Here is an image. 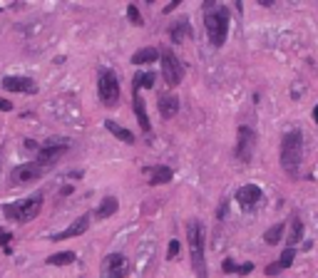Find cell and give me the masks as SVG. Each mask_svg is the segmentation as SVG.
I'll return each instance as SVG.
<instances>
[{
    "label": "cell",
    "mask_w": 318,
    "mask_h": 278,
    "mask_svg": "<svg viewBox=\"0 0 318 278\" xmlns=\"http://www.w3.org/2000/svg\"><path fill=\"white\" fill-rule=\"evenodd\" d=\"M204 28L209 35V42L214 47H221L229 35V10L224 5H216L214 0L204 3Z\"/></svg>",
    "instance_id": "6da1fadb"
},
{
    "label": "cell",
    "mask_w": 318,
    "mask_h": 278,
    "mask_svg": "<svg viewBox=\"0 0 318 278\" xmlns=\"http://www.w3.org/2000/svg\"><path fill=\"white\" fill-rule=\"evenodd\" d=\"M303 159V134L298 129H293L289 134H284L281 139V166L289 177H298V166Z\"/></svg>",
    "instance_id": "7a4b0ae2"
},
{
    "label": "cell",
    "mask_w": 318,
    "mask_h": 278,
    "mask_svg": "<svg viewBox=\"0 0 318 278\" xmlns=\"http://www.w3.org/2000/svg\"><path fill=\"white\" fill-rule=\"evenodd\" d=\"M204 224L202 221H189L187 224V241H189V256L197 278H206V261H204Z\"/></svg>",
    "instance_id": "3957f363"
},
{
    "label": "cell",
    "mask_w": 318,
    "mask_h": 278,
    "mask_svg": "<svg viewBox=\"0 0 318 278\" xmlns=\"http://www.w3.org/2000/svg\"><path fill=\"white\" fill-rule=\"evenodd\" d=\"M40 209H42V196H40V194H35V196H30V199H25V201L8 204L3 211H5V216H8V218L25 224V221H32V218L37 216V214H40Z\"/></svg>",
    "instance_id": "277c9868"
},
{
    "label": "cell",
    "mask_w": 318,
    "mask_h": 278,
    "mask_svg": "<svg viewBox=\"0 0 318 278\" xmlns=\"http://www.w3.org/2000/svg\"><path fill=\"white\" fill-rule=\"evenodd\" d=\"M97 94L102 99V104L107 107H115L122 97V87H119V80L112 70H100L97 75Z\"/></svg>",
    "instance_id": "5b68a950"
},
{
    "label": "cell",
    "mask_w": 318,
    "mask_h": 278,
    "mask_svg": "<svg viewBox=\"0 0 318 278\" xmlns=\"http://www.w3.org/2000/svg\"><path fill=\"white\" fill-rule=\"evenodd\" d=\"M162 77H164V82L169 87H176L181 82V77H184V65L176 60V55L172 50L162 52Z\"/></svg>",
    "instance_id": "8992f818"
},
{
    "label": "cell",
    "mask_w": 318,
    "mask_h": 278,
    "mask_svg": "<svg viewBox=\"0 0 318 278\" xmlns=\"http://www.w3.org/2000/svg\"><path fill=\"white\" fill-rule=\"evenodd\" d=\"M256 149V132L251 127H239L236 132V156L239 161H251Z\"/></svg>",
    "instance_id": "52a82bcc"
},
{
    "label": "cell",
    "mask_w": 318,
    "mask_h": 278,
    "mask_svg": "<svg viewBox=\"0 0 318 278\" xmlns=\"http://www.w3.org/2000/svg\"><path fill=\"white\" fill-rule=\"evenodd\" d=\"M67 147H70V142L67 139H53V142H48V144H42L40 147V152H37V164L40 166H45V169H50L55 161H60V156L67 152Z\"/></svg>",
    "instance_id": "ba28073f"
},
{
    "label": "cell",
    "mask_w": 318,
    "mask_h": 278,
    "mask_svg": "<svg viewBox=\"0 0 318 278\" xmlns=\"http://www.w3.org/2000/svg\"><path fill=\"white\" fill-rule=\"evenodd\" d=\"M45 172H48V169L40 166L37 161H32V164H23V166H15V169L10 172V184H30V182H37Z\"/></svg>",
    "instance_id": "9c48e42d"
},
{
    "label": "cell",
    "mask_w": 318,
    "mask_h": 278,
    "mask_svg": "<svg viewBox=\"0 0 318 278\" xmlns=\"http://www.w3.org/2000/svg\"><path fill=\"white\" fill-rule=\"evenodd\" d=\"M102 278H124L127 276V258L122 253H110L105 256L102 266H100Z\"/></svg>",
    "instance_id": "30bf717a"
},
{
    "label": "cell",
    "mask_w": 318,
    "mask_h": 278,
    "mask_svg": "<svg viewBox=\"0 0 318 278\" xmlns=\"http://www.w3.org/2000/svg\"><path fill=\"white\" fill-rule=\"evenodd\" d=\"M263 199V194H261V189L256 184H244L236 189V201L241 204V209H256L259 206V201Z\"/></svg>",
    "instance_id": "8fae6325"
},
{
    "label": "cell",
    "mask_w": 318,
    "mask_h": 278,
    "mask_svg": "<svg viewBox=\"0 0 318 278\" xmlns=\"http://www.w3.org/2000/svg\"><path fill=\"white\" fill-rule=\"evenodd\" d=\"M87 226H89V216L87 214H82L80 218H75L65 231H60V234H55L53 236V241H62V239H75V236H80V234H85Z\"/></svg>",
    "instance_id": "7c38bea8"
},
{
    "label": "cell",
    "mask_w": 318,
    "mask_h": 278,
    "mask_svg": "<svg viewBox=\"0 0 318 278\" xmlns=\"http://www.w3.org/2000/svg\"><path fill=\"white\" fill-rule=\"evenodd\" d=\"M3 87L10 90V92H30V94L37 90L30 77H5V80H3Z\"/></svg>",
    "instance_id": "4fadbf2b"
},
{
    "label": "cell",
    "mask_w": 318,
    "mask_h": 278,
    "mask_svg": "<svg viewBox=\"0 0 318 278\" xmlns=\"http://www.w3.org/2000/svg\"><path fill=\"white\" fill-rule=\"evenodd\" d=\"M176 112H179V99L174 94H162L159 97V115L164 120H172Z\"/></svg>",
    "instance_id": "5bb4252c"
},
{
    "label": "cell",
    "mask_w": 318,
    "mask_h": 278,
    "mask_svg": "<svg viewBox=\"0 0 318 278\" xmlns=\"http://www.w3.org/2000/svg\"><path fill=\"white\" fill-rule=\"evenodd\" d=\"M149 172V184L159 186V184H169L174 177V172L169 166H154V169H147Z\"/></svg>",
    "instance_id": "9a60e30c"
},
{
    "label": "cell",
    "mask_w": 318,
    "mask_h": 278,
    "mask_svg": "<svg viewBox=\"0 0 318 278\" xmlns=\"http://www.w3.org/2000/svg\"><path fill=\"white\" fill-rule=\"evenodd\" d=\"M303 241V221L298 216L291 218V226H289V248H296V244H301Z\"/></svg>",
    "instance_id": "2e32d148"
},
{
    "label": "cell",
    "mask_w": 318,
    "mask_h": 278,
    "mask_svg": "<svg viewBox=\"0 0 318 278\" xmlns=\"http://www.w3.org/2000/svg\"><path fill=\"white\" fill-rule=\"evenodd\" d=\"M117 209H119V201H117L115 196H107V199H102V201H100V206L95 209V216H97V218H110Z\"/></svg>",
    "instance_id": "e0dca14e"
},
{
    "label": "cell",
    "mask_w": 318,
    "mask_h": 278,
    "mask_svg": "<svg viewBox=\"0 0 318 278\" xmlns=\"http://www.w3.org/2000/svg\"><path fill=\"white\" fill-rule=\"evenodd\" d=\"M105 127L115 134L117 139H122L124 144H134V134L129 132V129H124V127H119V124L115 122V120H105Z\"/></svg>",
    "instance_id": "ac0fdd59"
},
{
    "label": "cell",
    "mask_w": 318,
    "mask_h": 278,
    "mask_svg": "<svg viewBox=\"0 0 318 278\" xmlns=\"http://www.w3.org/2000/svg\"><path fill=\"white\" fill-rule=\"evenodd\" d=\"M134 115H137V120H140V127L145 129V132H149V115H147V107H145V99L140 97V92H134Z\"/></svg>",
    "instance_id": "d6986e66"
},
{
    "label": "cell",
    "mask_w": 318,
    "mask_h": 278,
    "mask_svg": "<svg viewBox=\"0 0 318 278\" xmlns=\"http://www.w3.org/2000/svg\"><path fill=\"white\" fill-rule=\"evenodd\" d=\"M159 60V50L157 47H142L132 55V62L134 65H145V62H157Z\"/></svg>",
    "instance_id": "ffe728a7"
},
{
    "label": "cell",
    "mask_w": 318,
    "mask_h": 278,
    "mask_svg": "<svg viewBox=\"0 0 318 278\" xmlns=\"http://www.w3.org/2000/svg\"><path fill=\"white\" fill-rule=\"evenodd\" d=\"M284 231H286V224H274L266 234H263V241L268 244V246H276V244H281V239H284Z\"/></svg>",
    "instance_id": "44dd1931"
},
{
    "label": "cell",
    "mask_w": 318,
    "mask_h": 278,
    "mask_svg": "<svg viewBox=\"0 0 318 278\" xmlns=\"http://www.w3.org/2000/svg\"><path fill=\"white\" fill-rule=\"evenodd\" d=\"M169 35H172V40H174V42H181V40H187V37L192 35V28H189V20H187V18H181V20H179V23H176V25L172 28V32H169Z\"/></svg>",
    "instance_id": "7402d4cb"
},
{
    "label": "cell",
    "mask_w": 318,
    "mask_h": 278,
    "mask_svg": "<svg viewBox=\"0 0 318 278\" xmlns=\"http://www.w3.org/2000/svg\"><path fill=\"white\" fill-rule=\"evenodd\" d=\"M75 253L72 251H62V253H53L50 258H48V263L50 266H70V263H75Z\"/></svg>",
    "instance_id": "603a6c76"
},
{
    "label": "cell",
    "mask_w": 318,
    "mask_h": 278,
    "mask_svg": "<svg viewBox=\"0 0 318 278\" xmlns=\"http://www.w3.org/2000/svg\"><path fill=\"white\" fill-rule=\"evenodd\" d=\"M140 87H154V75L152 72L134 77V92H140Z\"/></svg>",
    "instance_id": "cb8c5ba5"
},
{
    "label": "cell",
    "mask_w": 318,
    "mask_h": 278,
    "mask_svg": "<svg viewBox=\"0 0 318 278\" xmlns=\"http://www.w3.org/2000/svg\"><path fill=\"white\" fill-rule=\"evenodd\" d=\"M293 258H296V248L286 246V251H284V253H281V258H279V266H281V271H284V268H289L291 263H293Z\"/></svg>",
    "instance_id": "d4e9b609"
},
{
    "label": "cell",
    "mask_w": 318,
    "mask_h": 278,
    "mask_svg": "<svg viewBox=\"0 0 318 278\" xmlns=\"http://www.w3.org/2000/svg\"><path fill=\"white\" fill-rule=\"evenodd\" d=\"M127 18L132 25H142V15H140V8L137 5H127Z\"/></svg>",
    "instance_id": "484cf974"
},
{
    "label": "cell",
    "mask_w": 318,
    "mask_h": 278,
    "mask_svg": "<svg viewBox=\"0 0 318 278\" xmlns=\"http://www.w3.org/2000/svg\"><path fill=\"white\" fill-rule=\"evenodd\" d=\"M179 241H176V239H172V241H169V248H167V258H169V261H172V258H176V253H179Z\"/></svg>",
    "instance_id": "4316f807"
},
{
    "label": "cell",
    "mask_w": 318,
    "mask_h": 278,
    "mask_svg": "<svg viewBox=\"0 0 318 278\" xmlns=\"http://www.w3.org/2000/svg\"><path fill=\"white\" fill-rule=\"evenodd\" d=\"M221 268H224V273H239V266L234 263L232 258H226V261L221 263Z\"/></svg>",
    "instance_id": "83f0119b"
},
{
    "label": "cell",
    "mask_w": 318,
    "mask_h": 278,
    "mask_svg": "<svg viewBox=\"0 0 318 278\" xmlns=\"http://www.w3.org/2000/svg\"><path fill=\"white\" fill-rule=\"evenodd\" d=\"M226 211H229V201H221V206H219V211H216V218H219V221L226 218Z\"/></svg>",
    "instance_id": "f1b7e54d"
},
{
    "label": "cell",
    "mask_w": 318,
    "mask_h": 278,
    "mask_svg": "<svg viewBox=\"0 0 318 278\" xmlns=\"http://www.w3.org/2000/svg\"><path fill=\"white\" fill-rule=\"evenodd\" d=\"M279 271H281V266H279V263H268V266H266V276H276Z\"/></svg>",
    "instance_id": "f546056e"
},
{
    "label": "cell",
    "mask_w": 318,
    "mask_h": 278,
    "mask_svg": "<svg viewBox=\"0 0 318 278\" xmlns=\"http://www.w3.org/2000/svg\"><path fill=\"white\" fill-rule=\"evenodd\" d=\"M251 271H254V263H241V266H239V273H241V276H246V273H251Z\"/></svg>",
    "instance_id": "4dcf8cb0"
},
{
    "label": "cell",
    "mask_w": 318,
    "mask_h": 278,
    "mask_svg": "<svg viewBox=\"0 0 318 278\" xmlns=\"http://www.w3.org/2000/svg\"><path fill=\"white\" fill-rule=\"evenodd\" d=\"M0 109H3V112H10V109H13V102H8V99L0 97Z\"/></svg>",
    "instance_id": "1f68e13d"
},
{
    "label": "cell",
    "mask_w": 318,
    "mask_h": 278,
    "mask_svg": "<svg viewBox=\"0 0 318 278\" xmlns=\"http://www.w3.org/2000/svg\"><path fill=\"white\" fill-rule=\"evenodd\" d=\"M13 236H10V231H5V229H0V244H8Z\"/></svg>",
    "instance_id": "d6a6232c"
},
{
    "label": "cell",
    "mask_w": 318,
    "mask_h": 278,
    "mask_svg": "<svg viewBox=\"0 0 318 278\" xmlns=\"http://www.w3.org/2000/svg\"><path fill=\"white\" fill-rule=\"evenodd\" d=\"M176 5H179V0H172V3H169V5L164 8V13H172V10L176 8Z\"/></svg>",
    "instance_id": "836d02e7"
},
{
    "label": "cell",
    "mask_w": 318,
    "mask_h": 278,
    "mask_svg": "<svg viewBox=\"0 0 318 278\" xmlns=\"http://www.w3.org/2000/svg\"><path fill=\"white\" fill-rule=\"evenodd\" d=\"M313 120H316V122H318V104H316V107H313Z\"/></svg>",
    "instance_id": "e575fe53"
}]
</instances>
